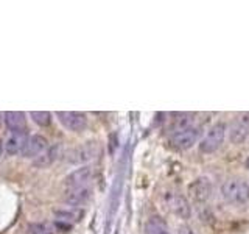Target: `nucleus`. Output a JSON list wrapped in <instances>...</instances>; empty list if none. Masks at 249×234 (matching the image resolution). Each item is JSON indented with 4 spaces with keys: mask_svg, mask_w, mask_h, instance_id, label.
<instances>
[{
    "mask_svg": "<svg viewBox=\"0 0 249 234\" xmlns=\"http://www.w3.org/2000/svg\"><path fill=\"white\" fill-rule=\"evenodd\" d=\"M201 136V128L198 125H195L190 119L182 117L179 119L170 135V142L173 147L179 148V150H187V148L193 147L198 142Z\"/></svg>",
    "mask_w": 249,
    "mask_h": 234,
    "instance_id": "1",
    "label": "nucleus"
},
{
    "mask_svg": "<svg viewBox=\"0 0 249 234\" xmlns=\"http://www.w3.org/2000/svg\"><path fill=\"white\" fill-rule=\"evenodd\" d=\"M221 195L229 205H246L249 201V184L245 179L231 178L221 186Z\"/></svg>",
    "mask_w": 249,
    "mask_h": 234,
    "instance_id": "2",
    "label": "nucleus"
},
{
    "mask_svg": "<svg viewBox=\"0 0 249 234\" xmlns=\"http://www.w3.org/2000/svg\"><path fill=\"white\" fill-rule=\"evenodd\" d=\"M226 131H228L226 125L223 122H216L213 127L207 131V135L202 137V140L199 142V152L204 153V155L215 153L224 142Z\"/></svg>",
    "mask_w": 249,
    "mask_h": 234,
    "instance_id": "3",
    "label": "nucleus"
},
{
    "mask_svg": "<svg viewBox=\"0 0 249 234\" xmlns=\"http://www.w3.org/2000/svg\"><path fill=\"white\" fill-rule=\"evenodd\" d=\"M165 205L167 208L173 213L175 215H178L179 218H190L192 215V208L190 203L187 200V197H184L182 194L179 192H167L165 194Z\"/></svg>",
    "mask_w": 249,
    "mask_h": 234,
    "instance_id": "4",
    "label": "nucleus"
},
{
    "mask_svg": "<svg viewBox=\"0 0 249 234\" xmlns=\"http://www.w3.org/2000/svg\"><path fill=\"white\" fill-rule=\"evenodd\" d=\"M189 194L193 201L196 203H206L212 198L213 194V184L212 179L207 176H198L195 181L189 186Z\"/></svg>",
    "mask_w": 249,
    "mask_h": 234,
    "instance_id": "5",
    "label": "nucleus"
},
{
    "mask_svg": "<svg viewBox=\"0 0 249 234\" xmlns=\"http://www.w3.org/2000/svg\"><path fill=\"white\" fill-rule=\"evenodd\" d=\"M56 117L62 127L73 133H80L88 127V116L80 111H58Z\"/></svg>",
    "mask_w": 249,
    "mask_h": 234,
    "instance_id": "6",
    "label": "nucleus"
},
{
    "mask_svg": "<svg viewBox=\"0 0 249 234\" xmlns=\"http://www.w3.org/2000/svg\"><path fill=\"white\" fill-rule=\"evenodd\" d=\"M249 136V113H241L232 120L229 127V139L232 144L245 142Z\"/></svg>",
    "mask_w": 249,
    "mask_h": 234,
    "instance_id": "7",
    "label": "nucleus"
},
{
    "mask_svg": "<svg viewBox=\"0 0 249 234\" xmlns=\"http://www.w3.org/2000/svg\"><path fill=\"white\" fill-rule=\"evenodd\" d=\"M97 155H98V145L95 142H86L69 152V161L72 164H81L93 159Z\"/></svg>",
    "mask_w": 249,
    "mask_h": 234,
    "instance_id": "8",
    "label": "nucleus"
},
{
    "mask_svg": "<svg viewBox=\"0 0 249 234\" xmlns=\"http://www.w3.org/2000/svg\"><path fill=\"white\" fill-rule=\"evenodd\" d=\"M93 175V170L90 166H81L75 169L73 172H70V174L64 178V184L70 189H75V187H86L90 181V178Z\"/></svg>",
    "mask_w": 249,
    "mask_h": 234,
    "instance_id": "9",
    "label": "nucleus"
},
{
    "mask_svg": "<svg viewBox=\"0 0 249 234\" xmlns=\"http://www.w3.org/2000/svg\"><path fill=\"white\" fill-rule=\"evenodd\" d=\"M49 147V142H47L45 136L42 135H31L28 136L27 142H25V147H23L22 150V156L23 158H36V156L41 155L45 148Z\"/></svg>",
    "mask_w": 249,
    "mask_h": 234,
    "instance_id": "10",
    "label": "nucleus"
},
{
    "mask_svg": "<svg viewBox=\"0 0 249 234\" xmlns=\"http://www.w3.org/2000/svg\"><path fill=\"white\" fill-rule=\"evenodd\" d=\"M53 215L59 222L75 225V223H80L84 218V209L75 208V206H61V208L53 209Z\"/></svg>",
    "mask_w": 249,
    "mask_h": 234,
    "instance_id": "11",
    "label": "nucleus"
},
{
    "mask_svg": "<svg viewBox=\"0 0 249 234\" xmlns=\"http://www.w3.org/2000/svg\"><path fill=\"white\" fill-rule=\"evenodd\" d=\"M3 122L6 125V128L16 133V135L27 133V119L25 114L20 111H6L3 116Z\"/></svg>",
    "mask_w": 249,
    "mask_h": 234,
    "instance_id": "12",
    "label": "nucleus"
},
{
    "mask_svg": "<svg viewBox=\"0 0 249 234\" xmlns=\"http://www.w3.org/2000/svg\"><path fill=\"white\" fill-rule=\"evenodd\" d=\"M92 191L89 189L88 186L86 187H75V189H69L64 195V201L70 206L80 208L83 205H86L90 200Z\"/></svg>",
    "mask_w": 249,
    "mask_h": 234,
    "instance_id": "13",
    "label": "nucleus"
},
{
    "mask_svg": "<svg viewBox=\"0 0 249 234\" xmlns=\"http://www.w3.org/2000/svg\"><path fill=\"white\" fill-rule=\"evenodd\" d=\"M59 156H61V145L54 144L52 147H47L41 155L36 156L33 159V166L36 169H47V167H50Z\"/></svg>",
    "mask_w": 249,
    "mask_h": 234,
    "instance_id": "14",
    "label": "nucleus"
},
{
    "mask_svg": "<svg viewBox=\"0 0 249 234\" xmlns=\"http://www.w3.org/2000/svg\"><path fill=\"white\" fill-rule=\"evenodd\" d=\"M27 133H22V135H16V133H13V135L8 137L5 142H3V150L8 156H16L22 153L23 147H25V142H27Z\"/></svg>",
    "mask_w": 249,
    "mask_h": 234,
    "instance_id": "15",
    "label": "nucleus"
},
{
    "mask_svg": "<svg viewBox=\"0 0 249 234\" xmlns=\"http://www.w3.org/2000/svg\"><path fill=\"white\" fill-rule=\"evenodd\" d=\"M145 234H171L160 217H151L145 223Z\"/></svg>",
    "mask_w": 249,
    "mask_h": 234,
    "instance_id": "16",
    "label": "nucleus"
},
{
    "mask_svg": "<svg viewBox=\"0 0 249 234\" xmlns=\"http://www.w3.org/2000/svg\"><path fill=\"white\" fill-rule=\"evenodd\" d=\"M25 234H54V228L45 222H33L27 226Z\"/></svg>",
    "mask_w": 249,
    "mask_h": 234,
    "instance_id": "17",
    "label": "nucleus"
},
{
    "mask_svg": "<svg viewBox=\"0 0 249 234\" xmlns=\"http://www.w3.org/2000/svg\"><path fill=\"white\" fill-rule=\"evenodd\" d=\"M30 117L39 127H49L52 123V114L49 111H31Z\"/></svg>",
    "mask_w": 249,
    "mask_h": 234,
    "instance_id": "18",
    "label": "nucleus"
},
{
    "mask_svg": "<svg viewBox=\"0 0 249 234\" xmlns=\"http://www.w3.org/2000/svg\"><path fill=\"white\" fill-rule=\"evenodd\" d=\"M72 226L73 225L66 223V222H59V220H54V223H53V228L54 230H59L61 233H69L70 230H72Z\"/></svg>",
    "mask_w": 249,
    "mask_h": 234,
    "instance_id": "19",
    "label": "nucleus"
},
{
    "mask_svg": "<svg viewBox=\"0 0 249 234\" xmlns=\"http://www.w3.org/2000/svg\"><path fill=\"white\" fill-rule=\"evenodd\" d=\"M179 234H196L192 228H189V226H181L179 228Z\"/></svg>",
    "mask_w": 249,
    "mask_h": 234,
    "instance_id": "20",
    "label": "nucleus"
},
{
    "mask_svg": "<svg viewBox=\"0 0 249 234\" xmlns=\"http://www.w3.org/2000/svg\"><path fill=\"white\" fill-rule=\"evenodd\" d=\"M2 153H3V144H2V140H0V158H2Z\"/></svg>",
    "mask_w": 249,
    "mask_h": 234,
    "instance_id": "21",
    "label": "nucleus"
},
{
    "mask_svg": "<svg viewBox=\"0 0 249 234\" xmlns=\"http://www.w3.org/2000/svg\"><path fill=\"white\" fill-rule=\"evenodd\" d=\"M246 169L249 170V156H248V159H246Z\"/></svg>",
    "mask_w": 249,
    "mask_h": 234,
    "instance_id": "22",
    "label": "nucleus"
}]
</instances>
